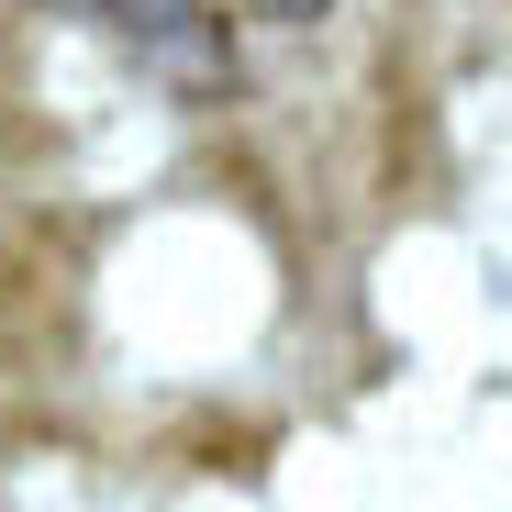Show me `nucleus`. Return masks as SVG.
I'll use <instances>...</instances> for the list:
<instances>
[{
	"label": "nucleus",
	"instance_id": "f257e3e1",
	"mask_svg": "<svg viewBox=\"0 0 512 512\" xmlns=\"http://www.w3.org/2000/svg\"><path fill=\"white\" fill-rule=\"evenodd\" d=\"M234 12H256V23H323L334 0H234Z\"/></svg>",
	"mask_w": 512,
	"mask_h": 512
},
{
	"label": "nucleus",
	"instance_id": "f03ea898",
	"mask_svg": "<svg viewBox=\"0 0 512 512\" xmlns=\"http://www.w3.org/2000/svg\"><path fill=\"white\" fill-rule=\"evenodd\" d=\"M67 12H112V0H67Z\"/></svg>",
	"mask_w": 512,
	"mask_h": 512
}]
</instances>
